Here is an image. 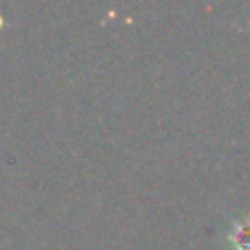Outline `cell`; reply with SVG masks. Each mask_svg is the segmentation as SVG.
Listing matches in <instances>:
<instances>
[{
    "label": "cell",
    "mask_w": 250,
    "mask_h": 250,
    "mask_svg": "<svg viewBox=\"0 0 250 250\" xmlns=\"http://www.w3.org/2000/svg\"><path fill=\"white\" fill-rule=\"evenodd\" d=\"M230 242L235 250H250V217L242 222H235L233 233H230Z\"/></svg>",
    "instance_id": "cell-1"
}]
</instances>
